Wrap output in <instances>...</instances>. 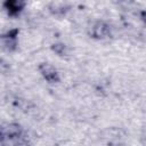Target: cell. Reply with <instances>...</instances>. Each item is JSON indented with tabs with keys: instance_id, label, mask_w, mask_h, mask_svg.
I'll return each instance as SVG.
<instances>
[{
	"instance_id": "1",
	"label": "cell",
	"mask_w": 146,
	"mask_h": 146,
	"mask_svg": "<svg viewBox=\"0 0 146 146\" xmlns=\"http://www.w3.org/2000/svg\"><path fill=\"white\" fill-rule=\"evenodd\" d=\"M23 5H24V3H23V2H19V1H8V2H6L7 10H8V13H9L10 15L17 14V13L22 9Z\"/></svg>"
},
{
	"instance_id": "2",
	"label": "cell",
	"mask_w": 146,
	"mask_h": 146,
	"mask_svg": "<svg viewBox=\"0 0 146 146\" xmlns=\"http://www.w3.org/2000/svg\"><path fill=\"white\" fill-rule=\"evenodd\" d=\"M44 70H42V73L44 75V78L49 81H55L57 80V73L56 71L51 67V66H48V65H43Z\"/></svg>"
}]
</instances>
